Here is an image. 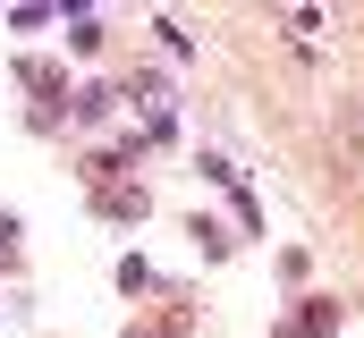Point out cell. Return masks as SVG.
Returning a JSON list of instances; mask_svg holds the SVG:
<instances>
[{"mask_svg":"<svg viewBox=\"0 0 364 338\" xmlns=\"http://www.w3.org/2000/svg\"><path fill=\"white\" fill-rule=\"evenodd\" d=\"M110 110H119V93H110V84H77V93H68V119H77V127H102Z\"/></svg>","mask_w":364,"mask_h":338,"instance_id":"obj_1","label":"cell"},{"mask_svg":"<svg viewBox=\"0 0 364 338\" xmlns=\"http://www.w3.org/2000/svg\"><path fill=\"white\" fill-rule=\"evenodd\" d=\"M60 26H68V51H102V17H93V9H77V17H60Z\"/></svg>","mask_w":364,"mask_h":338,"instance_id":"obj_2","label":"cell"},{"mask_svg":"<svg viewBox=\"0 0 364 338\" xmlns=\"http://www.w3.org/2000/svg\"><path fill=\"white\" fill-rule=\"evenodd\" d=\"M51 17H60V9H9L0 26H9V34H34V26H51Z\"/></svg>","mask_w":364,"mask_h":338,"instance_id":"obj_3","label":"cell"},{"mask_svg":"<svg viewBox=\"0 0 364 338\" xmlns=\"http://www.w3.org/2000/svg\"><path fill=\"white\" fill-rule=\"evenodd\" d=\"M119 288H127V296H136V288H153V262H144V254H127V262H119Z\"/></svg>","mask_w":364,"mask_h":338,"instance_id":"obj_4","label":"cell"},{"mask_svg":"<svg viewBox=\"0 0 364 338\" xmlns=\"http://www.w3.org/2000/svg\"><path fill=\"white\" fill-rule=\"evenodd\" d=\"M153 34H161V43H170V60H195V34H178V17H161V26H153Z\"/></svg>","mask_w":364,"mask_h":338,"instance_id":"obj_5","label":"cell"},{"mask_svg":"<svg viewBox=\"0 0 364 338\" xmlns=\"http://www.w3.org/2000/svg\"><path fill=\"white\" fill-rule=\"evenodd\" d=\"M127 338H136V330H127ZM144 338H153V330H144Z\"/></svg>","mask_w":364,"mask_h":338,"instance_id":"obj_6","label":"cell"}]
</instances>
